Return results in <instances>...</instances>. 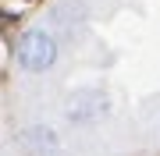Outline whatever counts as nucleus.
<instances>
[{
  "mask_svg": "<svg viewBox=\"0 0 160 156\" xmlns=\"http://www.w3.org/2000/svg\"><path fill=\"white\" fill-rule=\"evenodd\" d=\"M89 4L86 0H53L46 7V29H53L57 35H78L89 29Z\"/></svg>",
  "mask_w": 160,
  "mask_h": 156,
  "instance_id": "nucleus-3",
  "label": "nucleus"
},
{
  "mask_svg": "<svg viewBox=\"0 0 160 156\" xmlns=\"http://www.w3.org/2000/svg\"><path fill=\"white\" fill-rule=\"evenodd\" d=\"M110 114H114V99L103 85H75L61 99V121L68 128H78V131L100 128Z\"/></svg>",
  "mask_w": 160,
  "mask_h": 156,
  "instance_id": "nucleus-2",
  "label": "nucleus"
},
{
  "mask_svg": "<svg viewBox=\"0 0 160 156\" xmlns=\"http://www.w3.org/2000/svg\"><path fill=\"white\" fill-rule=\"evenodd\" d=\"M18 142H22V149L29 153V156H61V153H64V139H61V131H57L53 124H46V121L22 128Z\"/></svg>",
  "mask_w": 160,
  "mask_h": 156,
  "instance_id": "nucleus-4",
  "label": "nucleus"
},
{
  "mask_svg": "<svg viewBox=\"0 0 160 156\" xmlns=\"http://www.w3.org/2000/svg\"><path fill=\"white\" fill-rule=\"evenodd\" d=\"M11 57L22 75H50V71L61 68L64 43L53 29H25L14 35Z\"/></svg>",
  "mask_w": 160,
  "mask_h": 156,
  "instance_id": "nucleus-1",
  "label": "nucleus"
},
{
  "mask_svg": "<svg viewBox=\"0 0 160 156\" xmlns=\"http://www.w3.org/2000/svg\"><path fill=\"white\" fill-rule=\"evenodd\" d=\"M153 135H157V142H160V110H157V117H153Z\"/></svg>",
  "mask_w": 160,
  "mask_h": 156,
  "instance_id": "nucleus-5",
  "label": "nucleus"
}]
</instances>
